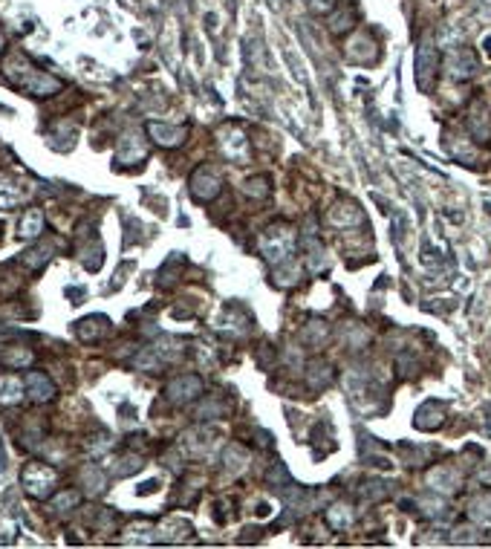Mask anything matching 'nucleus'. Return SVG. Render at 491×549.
<instances>
[{
	"label": "nucleus",
	"mask_w": 491,
	"mask_h": 549,
	"mask_svg": "<svg viewBox=\"0 0 491 549\" xmlns=\"http://www.w3.org/2000/svg\"><path fill=\"white\" fill-rule=\"evenodd\" d=\"M29 388H32V399H41V402L53 399V393H55V388L50 385V379L41 376V373H32L29 376Z\"/></svg>",
	"instance_id": "f03ea898"
},
{
	"label": "nucleus",
	"mask_w": 491,
	"mask_h": 549,
	"mask_svg": "<svg viewBox=\"0 0 491 549\" xmlns=\"http://www.w3.org/2000/svg\"><path fill=\"white\" fill-rule=\"evenodd\" d=\"M20 399V381L15 376L0 379V402H18Z\"/></svg>",
	"instance_id": "20e7f679"
},
{
	"label": "nucleus",
	"mask_w": 491,
	"mask_h": 549,
	"mask_svg": "<svg viewBox=\"0 0 491 549\" xmlns=\"http://www.w3.org/2000/svg\"><path fill=\"white\" fill-rule=\"evenodd\" d=\"M41 226H43V214L38 211V208H32L27 217L20 220V226H18V234L20 237H35L38 231H41Z\"/></svg>",
	"instance_id": "7ed1b4c3"
},
{
	"label": "nucleus",
	"mask_w": 491,
	"mask_h": 549,
	"mask_svg": "<svg viewBox=\"0 0 491 549\" xmlns=\"http://www.w3.org/2000/svg\"><path fill=\"white\" fill-rule=\"evenodd\" d=\"M55 480H58L55 471H53L50 466H41V463L27 466V468H23V477H20L23 489H27L32 497H46V494L53 492Z\"/></svg>",
	"instance_id": "f257e3e1"
}]
</instances>
